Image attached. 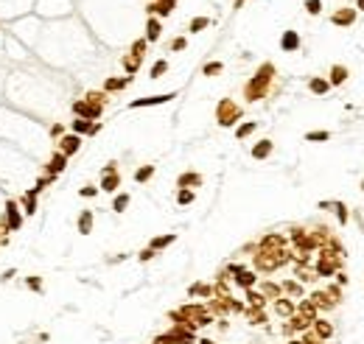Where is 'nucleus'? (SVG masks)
<instances>
[{
	"label": "nucleus",
	"mask_w": 364,
	"mask_h": 344,
	"mask_svg": "<svg viewBox=\"0 0 364 344\" xmlns=\"http://www.w3.org/2000/svg\"><path fill=\"white\" fill-rule=\"evenodd\" d=\"M272 73H274L272 65H263L261 70L255 73V78H252L250 84H247V90H244L247 101H258V98L266 95V87H269V81H272Z\"/></svg>",
	"instance_id": "f257e3e1"
},
{
	"label": "nucleus",
	"mask_w": 364,
	"mask_h": 344,
	"mask_svg": "<svg viewBox=\"0 0 364 344\" xmlns=\"http://www.w3.org/2000/svg\"><path fill=\"white\" fill-rule=\"evenodd\" d=\"M0 227H3V233H17V230L23 227V210H20L17 201H12V199L6 201V210H3Z\"/></svg>",
	"instance_id": "f03ea898"
},
{
	"label": "nucleus",
	"mask_w": 364,
	"mask_h": 344,
	"mask_svg": "<svg viewBox=\"0 0 364 344\" xmlns=\"http://www.w3.org/2000/svg\"><path fill=\"white\" fill-rule=\"evenodd\" d=\"M216 118H218V123H221V126H233V123L241 118V109H238V107H236L230 98H224L221 104H218Z\"/></svg>",
	"instance_id": "7ed1b4c3"
},
{
	"label": "nucleus",
	"mask_w": 364,
	"mask_h": 344,
	"mask_svg": "<svg viewBox=\"0 0 364 344\" xmlns=\"http://www.w3.org/2000/svg\"><path fill=\"white\" fill-rule=\"evenodd\" d=\"M65 168H68V157L62 154V151H54V154H51V160L45 163V177H54V179H56L59 174L65 171Z\"/></svg>",
	"instance_id": "20e7f679"
},
{
	"label": "nucleus",
	"mask_w": 364,
	"mask_h": 344,
	"mask_svg": "<svg viewBox=\"0 0 364 344\" xmlns=\"http://www.w3.org/2000/svg\"><path fill=\"white\" fill-rule=\"evenodd\" d=\"M73 112H76V118H84V121H95V118H101V109L98 107H92L87 101H73Z\"/></svg>",
	"instance_id": "39448f33"
},
{
	"label": "nucleus",
	"mask_w": 364,
	"mask_h": 344,
	"mask_svg": "<svg viewBox=\"0 0 364 344\" xmlns=\"http://www.w3.org/2000/svg\"><path fill=\"white\" fill-rule=\"evenodd\" d=\"M79 148H81V137H79V134H62V137H59V151H62L65 157L76 154Z\"/></svg>",
	"instance_id": "423d86ee"
},
{
	"label": "nucleus",
	"mask_w": 364,
	"mask_h": 344,
	"mask_svg": "<svg viewBox=\"0 0 364 344\" xmlns=\"http://www.w3.org/2000/svg\"><path fill=\"white\" fill-rule=\"evenodd\" d=\"M230 272L236 274V283H238L241 289H252V286H255V274H252V272H244L241 266H233Z\"/></svg>",
	"instance_id": "0eeeda50"
},
{
	"label": "nucleus",
	"mask_w": 364,
	"mask_h": 344,
	"mask_svg": "<svg viewBox=\"0 0 364 344\" xmlns=\"http://www.w3.org/2000/svg\"><path fill=\"white\" fill-rule=\"evenodd\" d=\"M177 98L174 92H168V95H151V98H137L132 101V109H140V107H154V104H165V101Z\"/></svg>",
	"instance_id": "6e6552de"
},
{
	"label": "nucleus",
	"mask_w": 364,
	"mask_h": 344,
	"mask_svg": "<svg viewBox=\"0 0 364 344\" xmlns=\"http://www.w3.org/2000/svg\"><path fill=\"white\" fill-rule=\"evenodd\" d=\"M118 185H121V177H118V171H109V174H104V179H101V190L112 193V190H118Z\"/></svg>",
	"instance_id": "1a4fd4ad"
},
{
	"label": "nucleus",
	"mask_w": 364,
	"mask_h": 344,
	"mask_svg": "<svg viewBox=\"0 0 364 344\" xmlns=\"http://www.w3.org/2000/svg\"><path fill=\"white\" fill-rule=\"evenodd\" d=\"M79 233L81 235L92 233V210H81L79 213Z\"/></svg>",
	"instance_id": "9d476101"
},
{
	"label": "nucleus",
	"mask_w": 364,
	"mask_h": 344,
	"mask_svg": "<svg viewBox=\"0 0 364 344\" xmlns=\"http://www.w3.org/2000/svg\"><path fill=\"white\" fill-rule=\"evenodd\" d=\"M20 204H23V216H34V213H36V196L31 193V190L23 196V201H20Z\"/></svg>",
	"instance_id": "9b49d317"
},
{
	"label": "nucleus",
	"mask_w": 364,
	"mask_h": 344,
	"mask_svg": "<svg viewBox=\"0 0 364 344\" xmlns=\"http://www.w3.org/2000/svg\"><path fill=\"white\" fill-rule=\"evenodd\" d=\"M272 154V140H261V143L252 148V157L255 160H263V157H269Z\"/></svg>",
	"instance_id": "f8f14e48"
},
{
	"label": "nucleus",
	"mask_w": 364,
	"mask_h": 344,
	"mask_svg": "<svg viewBox=\"0 0 364 344\" xmlns=\"http://www.w3.org/2000/svg\"><path fill=\"white\" fill-rule=\"evenodd\" d=\"M280 45H283V51H297V45H300V36H297L294 31H286L283 39H280Z\"/></svg>",
	"instance_id": "ddd939ff"
},
{
	"label": "nucleus",
	"mask_w": 364,
	"mask_h": 344,
	"mask_svg": "<svg viewBox=\"0 0 364 344\" xmlns=\"http://www.w3.org/2000/svg\"><path fill=\"white\" fill-rule=\"evenodd\" d=\"M336 269V260H330V255H322V260L317 263V274H330Z\"/></svg>",
	"instance_id": "4468645a"
},
{
	"label": "nucleus",
	"mask_w": 364,
	"mask_h": 344,
	"mask_svg": "<svg viewBox=\"0 0 364 344\" xmlns=\"http://www.w3.org/2000/svg\"><path fill=\"white\" fill-rule=\"evenodd\" d=\"M274 313H277V316H291V313H294V305L289 300H277L274 302Z\"/></svg>",
	"instance_id": "2eb2a0df"
},
{
	"label": "nucleus",
	"mask_w": 364,
	"mask_h": 344,
	"mask_svg": "<svg viewBox=\"0 0 364 344\" xmlns=\"http://www.w3.org/2000/svg\"><path fill=\"white\" fill-rule=\"evenodd\" d=\"M353 17H356V9H345V11H336V14H333V22H336V25H347Z\"/></svg>",
	"instance_id": "dca6fc26"
},
{
	"label": "nucleus",
	"mask_w": 364,
	"mask_h": 344,
	"mask_svg": "<svg viewBox=\"0 0 364 344\" xmlns=\"http://www.w3.org/2000/svg\"><path fill=\"white\" fill-rule=\"evenodd\" d=\"M314 330H317V336L319 339H328L330 333H333V327H330L325 319H314Z\"/></svg>",
	"instance_id": "f3484780"
},
{
	"label": "nucleus",
	"mask_w": 364,
	"mask_h": 344,
	"mask_svg": "<svg viewBox=\"0 0 364 344\" xmlns=\"http://www.w3.org/2000/svg\"><path fill=\"white\" fill-rule=\"evenodd\" d=\"M174 241H177V235H174V233H171V235H160V238H154V241H151V246H148V249H154V252H157V249L174 244Z\"/></svg>",
	"instance_id": "a211bd4d"
},
{
	"label": "nucleus",
	"mask_w": 364,
	"mask_h": 344,
	"mask_svg": "<svg viewBox=\"0 0 364 344\" xmlns=\"http://www.w3.org/2000/svg\"><path fill=\"white\" fill-rule=\"evenodd\" d=\"M177 185H180V188H191V185H202V177H199V174H182Z\"/></svg>",
	"instance_id": "6ab92c4d"
},
{
	"label": "nucleus",
	"mask_w": 364,
	"mask_h": 344,
	"mask_svg": "<svg viewBox=\"0 0 364 344\" xmlns=\"http://www.w3.org/2000/svg\"><path fill=\"white\" fill-rule=\"evenodd\" d=\"M154 39H160V22L157 20H148V25H146V42H154Z\"/></svg>",
	"instance_id": "aec40b11"
},
{
	"label": "nucleus",
	"mask_w": 364,
	"mask_h": 344,
	"mask_svg": "<svg viewBox=\"0 0 364 344\" xmlns=\"http://www.w3.org/2000/svg\"><path fill=\"white\" fill-rule=\"evenodd\" d=\"M126 84H129V78H107L104 90H107V92H115V90H124Z\"/></svg>",
	"instance_id": "412c9836"
},
{
	"label": "nucleus",
	"mask_w": 364,
	"mask_h": 344,
	"mask_svg": "<svg viewBox=\"0 0 364 344\" xmlns=\"http://www.w3.org/2000/svg\"><path fill=\"white\" fill-rule=\"evenodd\" d=\"M171 9H174V0H160V3H154V6H151V11H157L160 17L171 14Z\"/></svg>",
	"instance_id": "4be33fe9"
},
{
	"label": "nucleus",
	"mask_w": 364,
	"mask_h": 344,
	"mask_svg": "<svg viewBox=\"0 0 364 344\" xmlns=\"http://www.w3.org/2000/svg\"><path fill=\"white\" fill-rule=\"evenodd\" d=\"M126 207H129V193H118V196H115V201H112V210L115 213H124Z\"/></svg>",
	"instance_id": "5701e85b"
},
{
	"label": "nucleus",
	"mask_w": 364,
	"mask_h": 344,
	"mask_svg": "<svg viewBox=\"0 0 364 344\" xmlns=\"http://www.w3.org/2000/svg\"><path fill=\"white\" fill-rule=\"evenodd\" d=\"M87 104H92V107H98V109H104V104H107V95L104 92H87Z\"/></svg>",
	"instance_id": "b1692460"
},
{
	"label": "nucleus",
	"mask_w": 364,
	"mask_h": 344,
	"mask_svg": "<svg viewBox=\"0 0 364 344\" xmlns=\"http://www.w3.org/2000/svg\"><path fill=\"white\" fill-rule=\"evenodd\" d=\"M210 294H213V289H210V286H205V283L191 286V297H210Z\"/></svg>",
	"instance_id": "393cba45"
},
{
	"label": "nucleus",
	"mask_w": 364,
	"mask_h": 344,
	"mask_svg": "<svg viewBox=\"0 0 364 344\" xmlns=\"http://www.w3.org/2000/svg\"><path fill=\"white\" fill-rule=\"evenodd\" d=\"M25 289H31V291H36V294H42V277H36V274L25 277Z\"/></svg>",
	"instance_id": "a878e982"
},
{
	"label": "nucleus",
	"mask_w": 364,
	"mask_h": 344,
	"mask_svg": "<svg viewBox=\"0 0 364 344\" xmlns=\"http://www.w3.org/2000/svg\"><path fill=\"white\" fill-rule=\"evenodd\" d=\"M151 177H154V165H143V168H137V174H135L137 182H146V179H151Z\"/></svg>",
	"instance_id": "bb28decb"
},
{
	"label": "nucleus",
	"mask_w": 364,
	"mask_h": 344,
	"mask_svg": "<svg viewBox=\"0 0 364 344\" xmlns=\"http://www.w3.org/2000/svg\"><path fill=\"white\" fill-rule=\"evenodd\" d=\"M308 325H311V322H308L306 316H294V319H291V325H289L286 330H306Z\"/></svg>",
	"instance_id": "cd10ccee"
},
{
	"label": "nucleus",
	"mask_w": 364,
	"mask_h": 344,
	"mask_svg": "<svg viewBox=\"0 0 364 344\" xmlns=\"http://www.w3.org/2000/svg\"><path fill=\"white\" fill-rule=\"evenodd\" d=\"M177 201H180V204H191V201H194V190H191V188H180Z\"/></svg>",
	"instance_id": "c85d7f7f"
},
{
	"label": "nucleus",
	"mask_w": 364,
	"mask_h": 344,
	"mask_svg": "<svg viewBox=\"0 0 364 344\" xmlns=\"http://www.w3.org/2000/svg\"><path fill=\"white\" fill-rule=\"evenodd\" d=\"M345 76H347V70H345V67H333V70H330V81H333V84H342V81H345Z\"/></svg>",
	"instance_id": "c756f323"
},
{
	"label": "nucleus",
	"mask_w": 364,
	"mask_h": 344,
	"mask_svg": "<svg viewBox=\"0 0 364 344\" xmlns=\"http://www.w3.org/2000/svg\"><path fill=\"white\" fill-rule=\"evenodd\" d=\"M311 90L322 95V92H328V81H322V78H311Z\"/></svg>",
	"instance_id": "7c9ffc66"
},
{
	"label": "nucleus",
	"mask_w": 364,
	"mask_h": 344,
	"mask_svg": "<svg viewBox=\"0 0 364 344\" xmlns=\"http://www.w3.org/2000/svg\"><path fill=\"white\" fill-rule=\"evenodd\" d=\"M137 65H140V56H126V59H124V67L129 70V73H135Z\"/></svg>",
	"instance_id": "2f4dec72"
},
{
	"label": "nucleus",
	"mask_w": 364,
	"mask_h": 344,
	"mask_svg": "<svg viewBox=\"0 0 364 344\" xmlns=\"http://www.w3.org/2000/svg\"><path fill=\"white\" fill-rule=\"evenodd\" d=\"M247 300H250L252 308H263V294H255V291H250V294H247Z\"/></svg>",
	"instance_id": "473e14b6"
},
{
	"label": "nucleus",
	"mask_w": 364,
	"mask_h": 344,
	"mask_svg": "<svg viewBox=\"0 0 364 344\" xmlns=\"http://www.w3.org/2000/svg\"><path fill=\"white\" fill-rule=\"evenodd\" d=\"M207 25H210V20H207V17H196L194 22H191V31H202V28H207Z\"/></svg>",
	"instance_id": "72a5a7b5"
},
{
	"label": "nucleus",
	"mask_w": 364,
	"mask_h": 344,
	"mask_svg": "<svg viewBox=\"0 0 364 344\" xmlns=\"http://www.w3.org/2000/svg\"><path fill=\"white\" fill-rule=\"evenodd\" d=\"M263 319H266V316H263L261 308H252V311H250V322L252 325H263Z\"/></svg>",
	"instance_id": "f704fd0d"
},
{
	"label": "nucleus",
	"mask_w": 364,
	"mask_h": 344,
	"mask_svg": "<svg viewBox=\"0 0 364 344\" xmlns=\"http://www.w3.org/2000/svg\"><path fill=\"white\" fill-rule=\"evenodd\" d=\"M165 70H168V62H157V65L151 67V78H160Z\"/></svg>",
	"instance_id": "c9c22d12"
},
{
	"label": "nucleus",
	"mask_w": 364,
	"mask_h": 344,
	"mask_svg": "<svg viewBox=\"0 0 364 344\" xmlns=\"http://www.w3.org/2000/svg\"><path fill=\"white\" fill-rule=\"evenodd\" d=\"M263 294H266V297H280V289H277V286H272V283H263Z\"/></svg>",
	"instance_id": "e433bc0d"
},
{
	"label": "nucleus",
	"mask_w": 364,
	"mask_h": 344,
	"mask_svg": "<svg viewBox=\"0 0 364 344\" xmlns=\"http://www.w3.org/2000/svg\"><path fill=\"white\" fill-rule=\"evenodd\" d=\"M213 73H221V62H210V65H205V76H213Z\"/></svg>",
	"instance_id": "4c0bfd02"
},
{
	"label": "nucleus",
	"mask_w": 364,
	"mask_h": 344,
	"mask_svg": "<svg viewBox=\"0 0 364 344\" xmlns=\"http://www.w3.org/2000/svg\"><path fill=\"white\" fill-rule=\"evenodd\" d=\"M252 132H255V123H244V126H238L236 134H238V137H247V134H252Z\"/></svg>",
	"instance_id": "58836bf2"
},
{
	"label": "nucleus",
	"mask_w": 364,
	"mask_h": 344,
	"mask_svg": "<svg viewBox=\"0 0 364 344\" xmlns=\"http://www.w3.org/2000/svg\"><path fill=\"white\" fill-rule=\"evenodd\" d=\"M79 193H81V196H84V199H92V196L98 193V188H92V185H84V188H81Z\"/></svg>",
	"instance_id": "ea45409f"
},
{
	"label": "nucleus",
	"mask_w": 364,
	"mask_h": 344,
	"mask_svg": "<svg viewBox=\"0 0 364 344\" xmlns=\"http://www.w3.org/2000/svg\"><path fill=\"white\" fill-rule=\"evenodd\" d=\"M306 9H308V14H319V9H322V6H319V0H308Z\"/></svg>",
	"instance_id": "a19ab883"
},
{
	"label": "nucleus",
	"mask_w": 364,
	"mask_h": 344,
	"mask_svg": "<svg viewBox=\"0 0 364 344\" xmlns=\"http://www.w3.org/2000/svg\"><path fill=\"white\" fill-rule=\"evenodd\" d=\"M306 140H328V132H308Z\"/></svg>",
	"instance_id": "79ce46f5"
},
{
	"label": "nucleus",
	"mask_w": 364,
	"mask_h": 344,
	"mask_svg": "<svg viewBox=\"0 0 364 344\" xmlns=\"http://www.w3.org/2000/svg\"><path fill=\"white\" fill-rule=\"evenodd\" d=\"M12 277H17V269H6V272L0 274V283H9Z\"/></svg>",
	"instance_id": "37998d69"
},
{
	"label": "nucleus",
	"mask_w": 364,
	"mask_h": 344,
	"mask_svg": "<svg viewBox=\"0 0 364 344\" xmlns=\"http://www.w3.org/2000/svg\"><path fill=\"white\" fill-rule=\"evenodd\" d=\"M62 134H65V126H62V123H54V126H51V137H62Z\"/></svg>",
	"instance_id": "c03bdc74"
},
{
	"label": "nucleus",
	"mask_w": 364,
	"mask_h": 344,
	"mask_svg": "<svg viewBox=\"0 0 364 344\" xmlns=\"http://www.w3.org/2000/svg\"><path fill=\"white\" fill-rule=\"evenodd\" d=\"M143 48H146V39H137L135 48H132V54H135V56H143Z\"/></svg>",
	"instance_id": "a18cd8bd"
},
{
	"label": "nucleus",
	"mask_w": 364,
	"mask_h": 344,
	"mask_svg": "<svg viewBox=\"0 0 364 344\" xmlns=\"http://www.w3.org/2000/svg\"><path fill=\"white\" fill-rule=\"evenodd\" d=\"M151 257H154V249H143V252H140V260H143V263L151 260Z\"/></svg>",
	"instance_id": "49530a36"
},
{
	"label": "nucleus",
	"mask_w": 364,
	"mask_h": 344,
	"mask_svg": "<svg viewBox=\"0 0 364 344\" xmlns=\"http://www.w3.org/2000/svg\"><path fill=\"white\" fill-rule=\"evenodd\" d=\"M283 289L289 291V294H300V286H297V283H286Z\"/></svg>",
	"instance_id": "de8ad7c7"
},
{
	"label": "nucleus",
	"mask_w": 364,
	"mask_h": 344,
	"mask_svg": "<svg viewBox=\"0 0 364 344\" xmlns=\"http://www.w3.org/2000/svg\"><path fill=\"white\" fill-rule=\"evenodd\" d=\"M171 48H174V51H182V48H185V39H182V36H180V39H174Z\"/></svg>",
	"instance_id": "09e8293b"
},
{
	"label": "nucleus",
	"mask_w": 364,
	"mask_h": 344,
	"mask_svg": "<svg viewBox=\"0 0 364 344\" xmlns=\"http://www.w3.org/2000/svg\"><path fill=\"white\" fill-rule=\"evenodd\" d=\"M359 9H364V0H359Z\"/></svg>",
	"instance_id": "8fccbe9b"
},
{
	"label": "nucleus",
	"mask_w": 364,
	"mask_h": 344,
	"mask_svg": "<svg viewBox=\"0 0 364 344\" xmlns=\"http://www.w3.org/2000/svg\"><path fill=\"white\" fill-rule=\"evenodd\" d=\"M0 238H3V227H0Z\"/></svg>",
	"instance_id": "3c124183"
}]
</instances>
